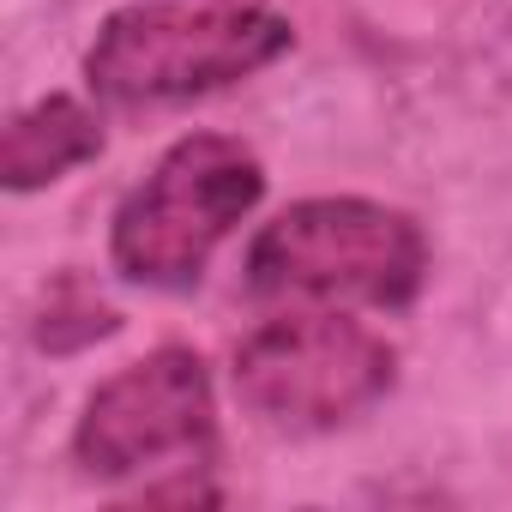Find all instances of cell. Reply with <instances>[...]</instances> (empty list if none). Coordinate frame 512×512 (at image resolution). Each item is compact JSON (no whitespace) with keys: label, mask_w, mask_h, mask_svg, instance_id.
Wrapping results in <instances>:
<instances>
[{"label":"cell","mask_w":512,"mask_h":512,"mask_svg":"<svg viewBox=\"0 0 512 512\" xmlns=\"http://www.w3.org/2000/svg\"><path fill=\"white\" fill-rule=\"evenodd\" d=\"M296 49V25L260 0H133L115 7L79 73L103 109L151 115L260 79Z\"/></svg>","instance_id":"cell-1"},{"label":"cell","mask_w":512,"mask_h":512,"mask_svg":"<svg viewBox=\"0 0 512 512\" xmlns=\"http://www.w3.org/2000/svg\"><path fill=\"white\" fill-rule=\"evenodd\" d=\"M428 229L368 193H308L253 229L241 284L278 308H380L398 314L428 290Z\"/></svg>","instance_id":"cell-2"},{"label":"cell","mask_w":512,"mask_h":512,"mask_svg":"<svg viewBox=\"0 0 512 512\" xmlns=\"http://www.w3.org/2000/svg\"><path fill=\"white\" fill-rule=\"evenodd\" d=\"M266 205V163L235 133H181L121 193L109 217V266L133 290L181 296L217 247Z\"/></svg>","instance_id":"cell-3"},{"label":"cell","mask_w":512,"mask_h":512,"mask_svg":"<svg viewBox=\"0 0 512 512\" xmlns=\"http://www.w3.org/2000/svg\"><path fill=\"white\" fill-rule=\"evenodd\" d=\"M398 344L350 308H284L229 356L235 404L272 434H332L386 404Z\"/></svg>","instance_id":"cell-4"},{"label":"cell","mask_w":512,"mask_h":512,"mask_svg":"<svg viewBox=\"0 0 512 512\" xmlns=\"http://www.w3.org/2000/svg\"><path fill=\"white\" fill-rule=\"evenodd\" d=\"M67 452H73L79 476H91V482H127L145 470L211 464V452H217L211 362L193 344H157L139 362L115 368L109 380L91 386Z\"/></svg>","instance_id":"cell-5"},{"label":"cell","mask_w":512,"mask_h":512,"mask_svg":"<svg viewBox=\"0 0 512 512\" xmlns=\"http://www.w3.org/2000/svg\"><path fill=\"white\" fill-rule=\"evenodd\" d=\"M109 151L103 133V103L79 97V91H49L37 103H25L7 133H0V187L7 193H43L55 181H67L73 169L97 163Z\"/></svg>","instance_id":"cell-6"},{"label":"cell","mask_w":512,"mask_h":512,"mask_svg":"<svg viewBox=\"0 0 512 512\" xmlns=\"http://www.w3.org/2000/svg\"><path fill=\"white\" fill-rule=\"evenodd\" d=\"M127 314L85 278V272H61L43 284L37 296V314H31V344L43 356H79V350H97L109 338H121Z\"/></svg>","instance_id":"cell-7"},{"label":"cell","mask_w":512,"mask_h":512,"mask_svg":"<svg viewBox=\"0 0 512 512\" xmlns=\"http://www.w3.org/2000/svg\"><path fill=\"white\" fill-rule=\"evenodd\" d=\"M199 470H205V464H175V476H163V482H139V488H133V506H217L223 488L205 482Z\"/></svg>","instance_id":"cell-8"}]
</instances>
